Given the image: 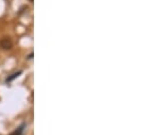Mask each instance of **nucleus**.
Instances as JSON below:
<instances>
[{
  "label": "nucleus",
  "instance_id": "f257e3e1",
  "mask_svg": "<svg viewBox=\"0 0 146 135\" xmlns=\"http://www.w3.org/2000/svg\"><path fill=\"white\" fill-rule=\"evenodd\" d=\"M0 47L3 49V50H10L13 48V41L10 37H2L0 40Z\"/></svg>",
  "mask_w": 146,
  "mask_h": 135
},
{
  "label": "nucleus",
  "instance_id": "f03ea898",
  "mask_svg": "<svg viewBox=\"0 0 146 135\" xmlns=\"http://www.w3.org/2000/svg\"><path fill=\"white\" fill-rule=\"evenodd\" d=\"M19 74H22V70H19V72H17V73L11 74V76H9V77L6 80V82H10V81H13V80H14V78H16L17 76H19Z\"/></svg>",
  "mask_w": 146,
  "mask_h": 135
},
{
  "label": "nucleus",
  "instance_id": "7ed1b4c3",
  "mask_svg": "<svg viewBox=\"0 0 146 135\" xmlns=\"http://www.w3.org/2000/svg\"><path fill=\"white\" fill-rule=\"evenodd\" d=\"M24 127H25V125H22L21 127H18L13 134H10V135H22V133H23V131H24Z\"/></svg>",
  "mask_w": 146,
  "mask_h": 135
},
{
  "label": "nucleus",
  "instance_id": "20e7f679",
  "mask_svg": "<svg viewBox=\"0 0 146 135\" xmlns=\"http://www.w3.org/2000/svg\"><path fill=\"white\" fill-rule=\"evenodd\" d=\"M27 58H29V59H32V58H33V53H31V55H30Z\"/></svg>",
  "mask_w": 146,
  "mask_h": 135
},
{
  "label": "nucleus",
  "instance_id": "39448f33",
  "mask_svg": "<svg viewBox=\"0 0 146 135\" xmlns=\"http://www.w3.org/2000/svg\"><path fill=\"white\" fill-rule=\"evenodd\" d=\"M29 1H30V2H33V0H29Z\"/></svg>",
  "mask_w": 146,
  "mask_h": 135
}]
</instances>
